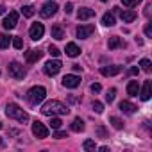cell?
I'll use <instances>...</instances> for the list:
<instances>
[{
	"label": "cell",
	"mask_w": 152,
	"mask_h": 152,
	"mask_svg": "<svg viewBox=\"0 0 152 152\" xmlns=\"http://www.w3.org/2000/svg\"><path fill=\"white\" fill-rule=\"evenodd\" d=\"M41 113L47 116H56V115H68L70 109L66 107V104H63L61 100H48L43 104Z\"/></svg>",
	"instance_id": "obj_1"
},
{
	"label": "cell",
	"mask_w": 152,
	"mask_h": 152,
	"mask_svg": "<svg viewBox=\"0 0 152 152\" xmlns=\"http://www.w3.org/2000/svg\"><path fill=\"white\" fill-rule=\"evenodd\" d=\"M6 115H7L9 118H15V120L22 122V124L29 122V113L23 111L18 104H7V107H6Z\"/></svg>",
	"instance_id": "obj_2"
},
{
	"label": "cell",
	"mask_w": 152,
	"mask_h": 152,
	"mask_svg": "<svg viewBox=\"0 0 152 152\" xmlns=\"http://www.w3.org/2000/svg\"><path fill=\"white\" fill-rule=\"evenodd\" d=\"M45 97H47V90H45L43 86H34V88H31V90L27 91V100H29V104H32V106L41 104V102L45 100Z\"/></svg>",
	"instance_id": "obj_3"
},
{
	"label": "cell",
	"mask_w": 152,
	"mask_h": 152,
	"mask_svg": "<svg viewBox=\"0 0 152 152\" xmlns=\"http://www.w3.org/2000/svg\"><path fill=\"white\" fill-rule=\"evenodd\" d=\"M61 66H63V64H61V61H59V59H50V61H47V63H45L43 70H45V73H47V75L54 77V75H57V73H59Z\"/></svg>",
	"instance_id": "obj_4"
},
{
	"label": "cell",
	"mask_w": 152,
	"mask_h": 152,
	"mask_svg": "<svg viewBox=\"0 0 152 152\" xmlns=\"http://www.w3.org/2000/svg\"><path fill=\"white\" fill-rule=\"evenodd\" d=\"M9 75H11L13 79H23L25 77V68L18 61H13L9 64Z\"/></svg>",
	"instance_id": "obj_5"
},
{
	"label": "cell",
	"mask_w": 152,
	"mask_h": 152,
	"mask_svg": "<svg viewBox=\"0 0 152 152\" xmlns=\"http://www.w3.org/2000/svg\"><path fill=\"white\" fill-rule=\"evenodd\" d=\"M57 2H47L43 7H41V11H39V15H41V18H50V16H54L56 15V11H57Z\"/></svg>",
	"instance_id": "obj_6"
},
{
	"label": "cell",
	"mask_w": 152,
	"mask_h": 152,
	"mask_svg": "<svg viewBox=\"0 0 152 152\" xmlns=\"http://www.w3.org/2000/svg\"><path fill=\"white\" fill-rule=\"evenodd\" d=\"M29 34H31V39L39 41V39L43 38V34H45V27H43V23H32Z\"/></svg>",
	"instance_id": "obj_7"
},
{
	"label": "cell",
	"mask_w": 152,
	"mask_h": 152,
	"mask_svg": "<svg viewBox=\"0 0 152 152\" xmlns=\"http://www.w3.org/2000/svg\"><path fill=\"white\" fill-rule=\"evenodd\" d=\"M32 134L36 136V138H47L48 136V129L45 127V124H41L39 120H36L34 124H32Z\"/></svg>",
	"instance_id": "obj_8"
},
{
	"label": "cell",
	"mask_w": 152,
	"mask_h": 152,
	"mask_svg": "<svg viewBox=\"0 0 152 152\" xmlns=\"http://www.w3.org/2000/svg\"><path fill=\"white\" fill-rule=\"evenodd\" d=\"M16 23H18V13H16V11H11V13L4 18V22H2L4 29H7V31L15 29V27H16Z\"/></svg>",
	"instance_id": "obj_9"
},
{
	"label": "cell",
	"mask_w": 152,
	"mask_h": 152,
	"mask_svg": "<svg viewBox=\"0 0 152 152\" xmlns=\"http://www.w3.org/2000/svg\"><path fill=\"white\" fill-rule=\"evenodd\" d=\"M93 32H95V25H91V23H86V25H79L77 27V38H81V39L90 38Z\"/></svg>",
	"instance_id": "obj_10"
},
{
	"label": "cell",
	"mask_w": 152,
	"mask_h": 152,
	"mask_svg": "<svg viewBox=\"0 0 152 152\" xmlns=\"http://www.w3.org/2000/svg\"><path fill=\"white\" fill-rule=\"evenodd\" d=\"M79 84H81V77H79V75L68 73V75H64V77H63V86L64 88H77Z\"/></svg>",
	"instance_id": "obj_11"
},
{
	"label": "cell",
	"mask_w": 152,
	"mask_h": 152,
	"mask_svg": "<svg viewBox=\"0 0 152 152\" xmlns=\"http://www.w3.org/2000/svg\"><path fill=\"white\" fill-rule=\"evenodd\" d=\"M122 72V66L115 64V66H102L100 68V73L104 75V77H113V75H118Z\"/></svg>",
	"instance_id": "obj_12"
},
{
	"label": "cell",
	"mask_w": 152,
	"mask_h": 152,
	"mask_svg": "<svg viewBox=\"0 0 152 152\" xmlns=\"http://www.w3.org/2000/svg\"><path fill=\"white\" fill-rule=\"evenodd\" d=\"M136 106L132 104V102H129V100H122L120 102V111L122 113H125V115H132V113H136Z\"/></svg>",
	"instance_id": "obj_13"
},
{
	"label": "cell",
	"mask_w": 152,
	"mask_h": 152,
	"mask_svg": "<svg viewBox=\"0 0 152 152\" xmlns=\"http://www.w3.org/2000/svg\"><path fill=\"white\" fill-rule=\"evenodd\" d=\"M107 47H109V50H115V48H124V47H125V41H124L122 38H118V36H113V38H109Z\"/></svg>",
	"instance_id": "obj_14"
},
{
	"label": "cell",
	"mask_w": 152,
	"mask_h": 152,
	"mask_svg": "<svg viewBox=\"0 0 152 152\" xmlns=\"http://www.w3.org/2000/svg\"><path fill=\"white\" fill-rule=\"evenodd\" d=\"M141 100H148L152 97V83L150 81H145L143 83V88H141Z\"/></svg>",
	"instance_id": "obj_15"
},
{
	"label": "cell",
	"mask_w": 152,
	"mask_h": 152,
	"mask_svg": "<svg viewBox=\"0 0 152 152\" xmlns=\"http://www.w3.org/2000/svg\"><path fill=\"white\" fill-rule=\"evenodd\" d=\"M64 52H66V56H70V57H77V56L81 54V48L75 45V43H66Z\"/></svg>",
	"instance_id": "obj_16"
},
{
	"label": "cell",
	"mask_w": 152,
	"mask_h": 152,
	"mask_svg": "<svg viewBox=\"0 0 152 152\" xmlns=\"http://www.w3.org/2000/svg\"><path fill=\"white\" fill-rule=\"evenodd\" d=\"M91 16H95V11L90 9V7H83V9L77 11V18L79 20H90Z\"/></svg>",
	"instance_id": "obj_17"
},
{
	"label": "cell",
	"mask_w": 152,
	"mask_h": 152,
	"mask_svg": "<svg viewBox=\"0 0 152 152\" xmlns=\"http://www.w3.org/2000/svg\"><path fill=\"white\" fill-rule=\"evenodd\" d=\"M41 56H43L41 50H29V52L25 54V59H27V63L31 64V63H36L38 59H41Z\"/></svg>",
	"instance_id": "obj_18"
},
{
	"label": "cell",
	"mask_w": 152,
	"mask_h": 152,
	"mask_svg": "<svg viewBox=\"0 0 152 152\" xmlns=\"http://www.w3.org/2000/svg\"><path fill=\"white\" fill-rule=\"evenodd\" d=\"M138 91H140L138 81H129V84H127V95L129 97H138Z\"/></svg>",
	"instance_id": "obj_19"
},
{
	"label": "cell",
	"mask_w": 152,
	"mask_h": 152,
	"mask_svg": "<svg viewBox=\"0 0 152 152\" xmlns=\"http://www.w3.org/2000/svg\"><path fill=\"white\" fill-rule=\"evenodd\" d=\"M118 15H120V18L124 20V23H131V22L136 20V13H134V11H120Z\"/></svg>",
	"instance_id": "obj_20"
},
{
	"label": "cell",
	"mask_w": 152,
	"mask_h": 152,
	"mask_svg": "<svg viewBox=\"0 0 152 152\" xmlns=\"http://www.w3.org/2000/svg\"><path fill=\"white\" fill-rule=\"evenodd\" d=\"M72 131H73V132H83V131H84V122H83L81 118H75V120L72 122Z\"/></svg>",
	"instance_id": "obj_21"
},
{
	"label": "cell",
	"mask_w": 152,
	"mask_h": 152,
	"mask_svg": "<svg viewBox=\"0 0 152 152\" xmlns=\"http://www.w3.org/2000/svg\"><path fill=\"white\" fill-rule=\"evenodd\" d=\"M102 23L106 25V27H113L116 22H115V15L113 13H106L104 16H102Z\"/></svg>",
	"instance_id": "obj_22"
},
{
	"label": "cell",
	"mask_w": 152,
	"mask_h": 152,
	"mask_svg": "<svg viewBox=\"0 0 152 152\" xmlns=\"http://www.w3.org/2000/svg\"><path fill=\"white\" fill-rule=\"evenodd\" d=\"M50 34H52V38H54V39H63V38H64V32H63L61 25H54V27H52V31H50Z\"/></svg>",
	"instance_id": "obj_23"
},
{
	"label": "cell",
	"mask_w": 152,
	"mask_h": 152,
	"mask_svg": "<svg viewBox=\"0 0 152 152\" xmlns=\"http://www.w3.org/2000/svg\"><path fill=\"white\" fill-rule=\"evenodd\" d=\"M11 45V36H7V34H0V48H7Z\"/></svg>",
	"instance_id": "obj_24"
},
{
	"label": "cell",
	"mask_w": 152,
	"mask_h": 152,
	"mask_svg": "<svg viewBox=\"0 0 152 152\" xmlns=\"http://www.w3.org/2000/svg\"><path fill=\"white\" fill-rule=\"evenodd\" d=\"M83 147H84V150H88V152H95V148H97V145H95L93 140H86V141L83 143Z\"/></svg>",
	"instance_id": "obj_25"
},
{
	"label": "cell",
	"mask_w": 152,
	"mask_h": 152,
	"mask_svg": "<svg viewBox=\"0 0 152 152\" xmlns=\"http://www.w3.org/2000/svg\"><path fill=\"white\" fill-rule=\"evenodd\" d=\"M140 66H141V70H143V72H147V73L152 70V63H150L148 59H141V61H140Z\"/></svg>",
	"instance_id": "obj_26"
},
{
	"label": "cell",
	"mask_w": 152,
	"mask_h": 152,
	"mask_svg": "<svg viewBox=\"0 0 152 152\" xmlns=\"http://www.w3.org/2000/svg\"><path fill=\"white\" fill-rule=\"evenodd\" d=\"M22 15L27 16V18H31V16L34 15V7H32V6H23V7H22Z\"/></svg>",
	"instance_id": "obj_27"
},
{
	"label": "cell",
	"mask_w": 152,
	"mask_h": 152,
	"mask_svg": "<svg viewBox=\"0 0 152 152\" xmlns=\"http://www.w3.org/2000/svg\"><path fill=\"white\" fill-rule=\"evenodd\" d=\"M109 122L113 124V127H115V129H124V122H122L120 118H116V116H111V118H109Z\"/></svg>",
	"instance_id": "obj_28"
},
{
	"label": "cell",
	"mask_w": 152,
	"mask_h": 152,
	"mask_svg": "<svg viewBox=\"0 0 152 152\" xmlns=\"http://www.w3.org/2000/svg\"><path fill=\"white\" fill-rule=\"evenodd\" d=\"M11 41H13V47H15L16 50H20V48H23V41H22V38H18V36H15V38H13Z\"/></svg>",
	"instance_id": "obj_29"
},
{
	"label": "cell",
	"mask_w": 152,
	"mask_h": 152,
	"mask_svg": "<svg viewBox=\"0 0 152 152\" xmlns=\"http://www.w3.org/2000/svg\"><path fill=\"white\" fill-rule=\"evenodd\" d=\"M122 4L125 7H136L138 4H141V0H122Z\"/></svg>",
	"instance_id": "obj_30"
},
{
	"label": "cell",
	"mask_w": 152,
	"mask_h": 152,
	"mask_svg": "<svg viewBox=\"0 0 152 152\" xmlns=\"http://www.w3.org/2000/svg\"><path fill=\"white\" fill-rule=\"evenodd\" d=\"M48 54H50L52 57H59V56H61L59 48H57V47H54V45H50V47H48Z\"/></svg>",
	"instance_id": "obj_31"
},
{
	"label": "cell",
	"mask_w": 152,
	"mask_h": 152,
	"mask_svg": "<svg viewBox=\"0 0 152 152\" xmlns=\"http://www.w3.org/2000/svg\"><path fill=\"white\" fill-rule=\"evenodd\" d=\"M115 95H116V90H115V88H111V90L107 91V95H106V102H109V104H111V102L115 100Z\"/></svg>",
	"instance_id": "obj_32"
},
{
	"label": "cell",
	"mask_w": 152,
	"mask_h": 152,
	"mask_svg": "<svg viewBox=\"0 0 152 152\" xmlns=\"http://www.w3.org/2000/svg\"><path fill=\"white\" fill-rule=\"evenodd\" d=\"M61 125H63V122H61L59 118H56V116H52V120H50V127H52V129H59Z\"/></svg>",
	"instance_id": "obj_33"
},
{
	"label": "cell",
	"mask_w": 152,
	"mask_h": 152,
	"mask_svg": "<svg viewBox=\"0 0 152 152\" xmlns=\"http://www.w3.org/2000/svg\"><path fill=\"white\" fill-rule=\"evenodd\" d=\"M91 106H93L95 113H102V111H104V104H102V102H99V100H95V102H93Z\"/></svg>",
	"instance_id": "obj_34"
},
{
	"label": "cell",
	"mask_w": 152,
	"mask_h": 152,
	"mask_svg": "<svg viewBox=\"0 0 152 152\" xmlns=\"http://www.w3.org/2000/svg\"><path fill=\"white\" fill-rule=\"evenodd\" d=\"M90 90H91V91H93V93H99V91H100V90H102V86H100V84H99V83H93V84H91V86H90Z\"/></svg>",
	"instance_id": "obj_35"
},
{
	"label": "cell",
	"mask_w": 152,
	"mask_h": 152,
	"mask_svg": "<svg viewBox=\"0 0 152 152\" xmlns=\"http://www.w3.org/2000/svg\"><path fill=\"white\" fill-rule=\"evenodd\" d=\"M145 34H147V38H152V25L150 23L145 25Z\"/></svg>",
	"instance_id": "obj_36"
},
{
	"label": "cell",
	"mask_w": 152,
	"mask_h": 152,
	"mask_svg": "<svg viewBox=\"0 0 152 152\" xmlns=\"http://www.w3.org/2000/svg\"><path fill=\"white\" fill-rule=\"evenodd\" d=\"M54 138H57V140H63V138H68V136H66V132H63V131H57V132L54 134Z\"/></svg>",
	"instance_id": "obj_37"
},
{
	"label": "cell",
	"mask_w": 152,
	"mask_h": 152,
	"mask_svg": "<svg viewBox=\"0 0 152 152\" xmlns=\"http://www.w3.org/2000/svg\"><path fill=\"white\" fill-rule=\"evenodd\" d=\"M64 11H66V15H70V13L73 11V6H72V4H66V6H64Z\"/></svg>",
	"instance_id": "obj_38"
},
{
	"label": "cell",
	"mask_w": 152,
	"mask_h": 152,
	"mask_svg": "<svg viewBox=\"0 0 152 152\" xmlns=\"http://www.w3.org/2000/svg\"><path fill=\"white\" fill-rule=\"evenodd\" d=\"M138 73V66H132V68H129V75H136Z\"/></svg>",
	"instance_id": "obj_39"
},
{
	"label": "cell",
	"mask_w": 152,
	"mask_h": 152,
	"mask_svg": "<svg viewBox=\"0 0 152 152\" xmlns=\"http://www.w3.org/2000/svg\"><path fill=\"white\" fill-rule=\"evenodd\" d=\"M72 68H73V72H83V66L81 64H72Z\"/></svg>",
	"instance_id": "obj_40"
},
{
	"label": "cell",
	"mask_w": 152,
	"mask_h": 152,
	"mask_svg": "<svg viewBox=\"0 0 152 152\" xmlns=\"http://www.w3.org/2000/svg\"><path fill=\"white\" fill-rule=\"evenodd\" d=\"M97 131H99V134H100L102 138H106V129H104V127H99Z\"/></svg>",
	"instance_id": "obj_41"
},
{
	"label": "cell",
	"mask_w": 152,
	"mask_h": 152,
	"mask_svg": "<svg viewBox=\"0 0 152 152\" xmlns=\"http://www.w3.org/2000/svg\"><path fill=\"white\" fill-rule=\"evenodd\" d=\"M150 9H152V6L148 4V6L145 7V16H150Z\"/></svg>",
	"instance_id": "obj_42"
},
{
	"label": "cell",
	"mask_w": 152,
	"mask_h": 152,
	"mask_svg": "<svg viewBox=\"0 0 152 152\" xmlns=\"http://www.w3.org/2000/svg\"><path fill=\"white\" fill-rule=\"evenodd\" d=\"M4 13H6V7H4V6H0V15H4Z\"/></svg>",
	"instance_id": "obj_43"
},
{
	"label": "cell",
	"mask_w": 152,
	"mask_h": 152,
	"mask_svg": "<svg viewBox=\"0 0 152 152\" xmlns=\"http://www.w3.org/2000/svg\"><path fill=\"white\" fill-rule=\"evenodd\" d=\"M0 145H4V141H2V140H0Z\"/></svg>",
	"instance_id": "obj_44"
},
{
	"label": "cell",
	"mask_w": 152,
	"mask_h": 152,
	"mask_svg": "<svg viewBox=\"0 0 152 152\" xmlns=\"http://www.w3.org/2000/svg\"><path fill=\"white\" fill-rule=\"evenodd\" d=\"M100 2H107V0H100Z\"/></svg>",
	"instance_id": "obj_45"
},
{
	"label": "cell",
	"mask_w": 152,
	"mask_h": 152,
	"mask_svg": "<svg viewBox=\"0 0 152 152\" xmlns=\"http://www.w3.org/2000/svg\"><path fill=\"white\" fill-rule=\"evenodd\" d=\"M0 129H2V124H0Z\"/></svg>",
	"instance_id": "obj_46"
}]
</instances>
